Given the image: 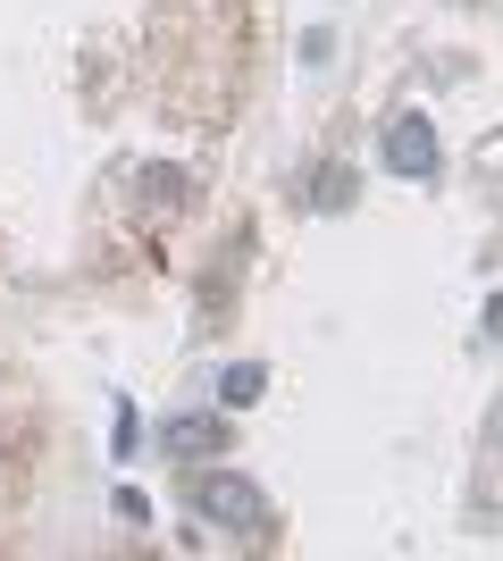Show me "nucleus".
I'll return each instance as SVG.
<instances>
[{"mask_svg": "<svg viewBox=\"0 0 503 561\" xmlns=\"http://www.w3.org/2000/svg\"><path fill=\"white\" fill-rule=\"evenodd\" d=\"M353 193H361V176H353V168H344V160H328V168H319V176H311V210H344Z\"/></svg>", "mask_w": 503, "mask_h": 561, "instance_id": "5", "label": "nucleus"}, {"mask_svg": "<svg viewBox=\"0 0 503 561\" xmlns=\"http://www.w3.org/2000/svg\"><path fill=\"white\" fill-rule=\"evenodd\" d=\"M386 168L395 176H411V185H428L436 168H445V151H436V126L420 110H403L395 126H386Z\"/></svg>", "mask_w": 503, "mask_h": 561, "instance_id": "2", "label": "nucleus"}, {"mask_svg": "<svg viewBox=\"0 0 503 561\" xmlns=\"http://www.w3.org/2000/svg\"><path fill=\"white\" fill-rule=\"evenodd\" d=\"M193 512L210 519V528H227V537H243V545L268 537V494L252 478H236V469H202L193 478Z\"/></svg>", "mask_w": 503, "mask_h": 561, "instance_id": "1", "label": "nucleus"}, {"mask_svg": "<svg viewBox=\"0 0 503 561\" xmlns=\"http://www.w3.org/2000/svg\"><path fill=\"white\" fill-rule=\"evenodd\" d=\"M487 335L503 344V294H487Z\"/></svg>", "mask_w": 503, "mask_h": 561, "instance_id": "6", "label": "nucleus"}, {"mask_svg": "<svg viewBox=\"0 0 503 561\" xmlns=\"http://www.w3.org/2000/svg\"><path fill=\"white\" fill-rule=\"evenodd\" d=\"M261 386H268L261 360H236V369L218 377V402H227V411H252V402H261Z\"/></svg>", "mask_w": 503, "mask_h": 561, "instance_id": "4", "label": "nucleus"}, {"mask_svg": "<svg viewBox=\"0 0 503 561\" xmlns=\"http://www.w3.org/2000/svg\"><path fill=\"white\" fill-rule=\"evenodd\" d=\"M218 445H227L218 411H176V420H160V453H176V461H210Z\"/></svg>", "mask_w": 503, "mask_h": 561, "instance_id": "3", "label": "nucleus"}]
</instances>
